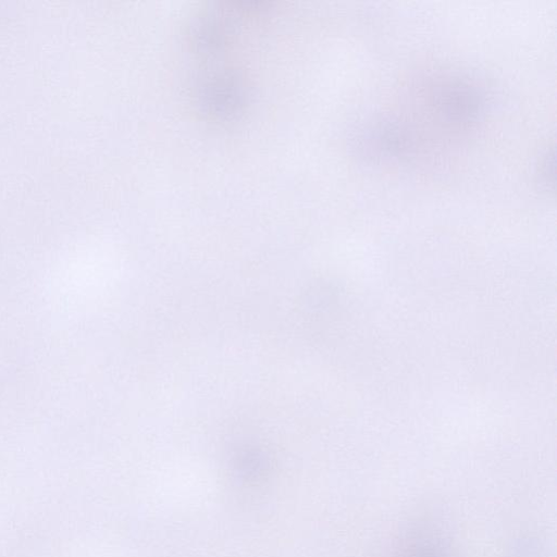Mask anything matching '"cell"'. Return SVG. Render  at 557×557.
<instances>
[{"label": "cell", "instance_id": "7a4b0ae2", "mask_svg": "<svg viewBox=\"0 0 557 557\" xmlns=\"http://www.w3.org/2000/svg\"><path fill=\"white\" fill-rule=\"evenodd\" d=\"M397 557H453L446 536L432 522L411 523L400 539Z\"/></svg>", "mask_w": 557, "mask_h": 557}, {"label": "cell", "instance_id": "6da1fadb", "mask_svg": "<svg viewBox=\"0 0 557 557\" xmlns=\"http://www.w3.org/2000/svg\"><path fill=\"white\" fill-rule=\"evenodd\" d=\"M199 98L209 114L230 117L245 104L246 91L238 75L226 71L205 81L200 86Z\"/></svg>", "mask_w": 557, "mask_h": 557}]
</instances>
